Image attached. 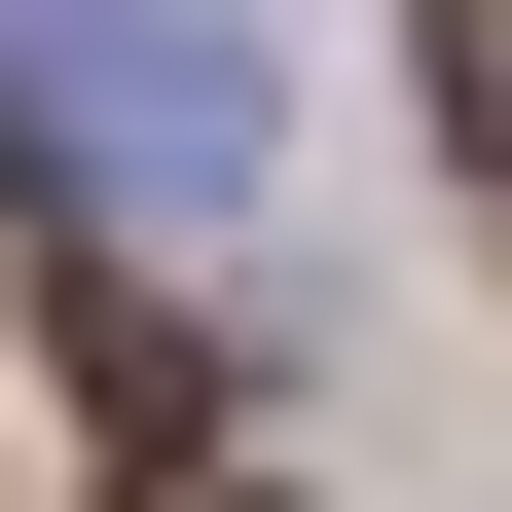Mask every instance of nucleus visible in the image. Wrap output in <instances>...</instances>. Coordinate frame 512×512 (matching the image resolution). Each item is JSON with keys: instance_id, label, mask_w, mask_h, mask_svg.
Instances as JSON below:
<instances>
[{"instance_id": "f257e3e1", "label": "nucleus", "mask_w": 512, "mask_h": 512, "mask_svg": "<svg viewBox=\"0 0 512 512\" xmlns=\"http://www.w3.org/2000/svg\"><path fill=\"white\" fill-rule=\"evenodd\" d=\"M0 147L110 183V220H220L256 183V37L220 0H0Z\"/></svg>"}, {"instance_id": "f03ea898", "label": "nucleus", "mask_w": 512, "mask_h": 512, "mask_svg": "<svg viewBox=\"0 0 512 512\" xmlns=\"http://www.w3.org/2000/svg\"><path fill=\"white\" fill-rule=\"evenodd\" d=\"M439 147H476V220H512V0H439Z\"/></svg>"}, {"instance_id": "7ed1b4c3", "label": "nucleus", "mask_w": 512, "mask_h": 512, "mask_svg": "<svg viewBox=\"0 0 512 512\" xmlns=\"http://www.w3.org/2000/svg\"><path fill=\"white\" fill-rule=\"evenodd\" d=\"M147 512H293V476H147Z\"/></svg>"}]
</instances>
